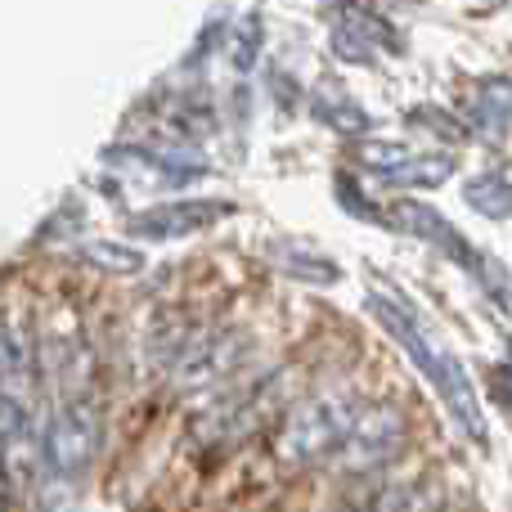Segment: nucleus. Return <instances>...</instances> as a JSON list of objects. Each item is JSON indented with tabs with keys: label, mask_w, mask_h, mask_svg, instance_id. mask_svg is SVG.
Wrapping results in <instances>:
<instances>
[{
	"label": "nucleus",
	"mask_w": 512,
	"mask_h": 512,
	"mask_svg": "<svg viewBox=\"0 0 512 512\" xmlns=\"http://www.w3.org/2000/svg\"><path fill=\"white\" fill-rule=\"evenodd\" d=\"M369 306H373V315L382 319V328H387V333L409 351V360L418 364V373H423V378L441 391L445 409L459 418L463 432H468L477 445H486L481 400H477V391H472V378H468V369L459 364V355H454L450 346H441V337L432 333V324H423V319H418V310L409 306V301H400V297L387 301L382 292H373Z\"/></svg>",
	"instance_id": "f257e3e1"
},
{
	"label": "nucleus",
	"mask_w": 512,
	"mask_h": 512,
	"mask_svg": "<svg viewBox=\"0 0 512 512\" xmlns=\"http://www.w3.org/2000/svg\"><path fill=\"white\" fill-rule=\"evenodd\" d=\"M360 409L364 405H355L342 391H315V396H306L301 405H292V414L283 418L279 436H274V454H279L283 463H297V468H306V463H328L342 450L346 436H351Z\"/></svg>",
	"instance_id": "f03ea898"
},
{
	"label": "nucleus",
	"mask_w": 512,
	"mask_h": 512,
	"mask_svg": "<svg viewBox=\"0 0 512 512\" xmlns=\"http://www.w3.org/2000/svg\"><path fill=\"white\" fill-rule=\"evenodd\" d=\"M409 445V423L396 405L387 400H373V405L360 409L351 436L342 441V450L328 459L333 472H346V477H364V472H378L396 459L400 450Z\"/></svg>",
	"instance_id": "7ed1b4c3"
},
{
	"label": "nucleus",
	"mask_w": 512,
	"mask_h": 512,
	"mask_svg": "<svg viewBox=\"0 0 512 512\" xmlns=\"http://www.w3.org/2000/svg\"><path fill=\"white\" fill-rule=\"evenodd\" d=\"M99 454V409L90 400H68L41 432L45 477L77 481Z\"/></svg>",
	"instance_id": "20e7f679"
},
{
	"label": "nucleus",
	"mask_w": 512,
	"mask_h": 512,
	"mask_svg": "<svg viewBox=\"0 0 512 512\" xmlns=\"http://www.w3.org/2000/svg\"><path fill=\"white\" fill-rule=\"evenodd\" d=\"M248 351H252V337L243 333V328L194 333V342L185 346V355L171 364V382H176L180 391H212L243 369Z\"/></svg>",
	"instance_id": "39448f33"
},
{
	"label": "nucleus",
	"mask_w": 512,
	"mask_h": 512,
	"mask_svg": "<svg viewBox=\"0 0 512 512\" xmlns=\"http://www.w3.org/2000/svg\"><path fill=\"white\" fill-rule=\"evenodd\" d=\"M391 216H396L400 230H409L423 243H432V252H445L459 270L477 274V265L486 252H481L472 239H463L459 225H454L445 212H436V207H427V203H414V198H400V203H391Z\"/></svg>",
	"instance_id": "423d86ee"
},
{
	"label": "nucleus",
	"mask_w": 512,
	"mask_h": 512,
	"mask_svg": "<svg viewBox=\"0 0 512 512\" xmlns=\"http://www.w3.org/2000/svg\"><path fill=\"white\" fill-rule=\"evenodd\" d=\"M234 212V203H216V198H185V203H158L144 207L126 221V230L135 239H185V234H198L207 225L225 221Z\"/></svg>",
	"instance_id": "0eeeda50"
},
{
	"label": "nucleus",
	"mask_w": 512,
	"mask_h": 512,
	"mask_svg": "<svg viewBox=\"0 0 512 512\" xmlns=\"http://www.w3.org/2000/svg\"><path fill=\"white\" fill-rule=\"evenodd\" d=\"M463 203L486 221H508L512 216V167H490L463 180Z\"/></svg>",
	"instance_id": "6e6552de"
},
{
	"label": "nucleus",
	"mask_w": 512,
	"mask_h": 512,
	"mask_svg": "<svg viewBox=\"0 0 512 512\" xmlns=\"http://www.w3.org/2000/svg\"><path fill=\"white\" fill-rule=\"evenodd\" d=\"M270 261L279 265L288 279H301V283H337L342 279V265L333 256H324L319 248H306V243H270Z\"/></svg>",
	"instance_id": "1a4fd4ad"
},
{
	"label": "nucleus",
	"mask_w": 512,
	"mask_h": 512,
	"mask_svg": "<svg viewBox=\"0 0 512 512\" xmlns=\"http://www.w3.org/2000/svg\"><path fill=\"white\" fill-rule=\"evenodd\" d=\"M472 126L486 135H508L512 131V81L486 77L477 86V104H472Z\"/></svg>",
	"instance_id": "9d476101"
},
{
	"label": "nucleus",
	"mask_w": 512,
	"mask_h": 512,
	"mask_svg": "<svg viewBox=\"0 0 512 512\" xmlns=\"http://www.w3.org/2000/svg\"><path fill=\"white\" fill-rule=\"evenodd\" d=\"M459 171V158L454 153H414V158L405 162L400 171H391V185H400V189H436V185H445V180Z\"/></svg>",
	"instance_id": "9b49d317"
},
{
	"label": "nucleus",
	"mask_w": 512,
	"mask_h": 512,
	"mask_svg": "<svg viewBox=\"0 0 512 512\" xmlns=\"http://www.w3.org/2000/svg\"><path fill=\"white\" fill-rule=\"evenodd\" d=\"M355 512H436V495L423 481H400V486H382Z\"/></svg>",
	"instance_id": "f8f14e48"
},
{
	"label": "nucleus",
	"mask_w": 512,
	"mask_h": 512,
	"mask_svg": "<svg viewBox=\"0 0 512 512\" xmlns=\"http://www.w3.org/2000/svg\"><path fill=\"white\" fill-rule=\"evenodd\" d=\"M81 261H90L95 270L108 274H140L144 270V252L140 248H126V243H108V239H90L77 248Z\"/></svg>",
	"instance_id": "ddd939ff"
},
{
	"label": "nucleus",
	"mask_w": 512,
	"mask_h": 512,
	"mask_svg": "<svg viewBox=\"0 0 512 512\" xmlns=\"http://www.w3.org/2000/svg\"><path fill=\"white\" fill-rule=\"evenodd\" d=\"M315 122L333 126V131H342V135H355V140L373 126L360 104H351V99H324V95L315 99Z\"/></svg>",
	"instance_id": "4468645a"
},
{
	"label": "nucleus",
	"mask_w": 512,
	"mask_h": 512,
	"mask_svg": "<svg viewBox=\"0 0 512 512\" xmlns=\"http://www.w3.org/2000/svg\"><path fill=\"white\" fill-rule=\"evenodd\" d=\"M409 158H414V153H409L405 144H396V140H360L355 144V162L369 167V171H382V176L400 171Z\"/></svg>",
	"instance_id": "2eb2a0df"
},
{
	"label": "nucleus",
	"mask_w": 512,
	"mask_h": 512,
	"mask_svg": "<svg viewBox=\"0 0 512 512\" xmlns=\"http://www.w3.org/2000/svg\"><path fill=\"white\" fill-rule=\"evenodd\" d=\"M225 50H230V63L239 77H248L256 54H261V18H243L230 36H225Z\"/></svg>",
	"instance_id": "dca6fc26"
},
{
	"label": "nucleus",
	"mask_w": 512,
	"mask_h": 512,
	"mask_svg": "<svg viewBox=\"0 0 512 512\" xmlns=\"http://www.w3.org/2000/svg\"><path fill=\"white\" fill-rule=\"evenodd\" d=\"M472 279L481 283V288H486V297L495 301L499 310H508L512 315V274H508V265L499 261V256H481V265H477V274H472Z\"/></svg>",
	"instance_id": "f3484780"
},
{
	"label": "nucleus",
	"mask_w": 512,
	"mask_h": 512,
	"mask_svg": "<svg viewBox=\"0 0 512 512\" xmlns=\"http://www.w3.org/2000/svg\"><path fill=\"white\" fill-rule=\"evenodd\" d=\"M409 122H414V126H427V131H436L445 144H459V140H468V126H463V122H454V117L445 113V108H432V104L414 108V113H409Z\"/></svg>",
	"instance_id": "a211bd4d"
},
{
	"label": "nucleus",
	"mask_w": 512,
	"mask_h": 512,
	"mask_svg": "<svg viewBox=\"0 0 512 512\" xmlns=\"http://www.w3.org/2000/svg\"><path fill=\"white\" fill-rule=\"evenodd\" d=\"M333 54H342L346 63H373V41L342 18V27H333Z\"/></svg>",
	"instance_id": "6ab92c4d"
},
{
	"label": "nucleus",
	"mask_w": 512,
	"mask_h": 512,
	"mask_svg": "<svg viewBox=\"0 0 512 512\" xmlns=\"http://www.w3.org/2000/svg\"><path fill=\"white\" fill-rule=\"evenodd\" d=\"M337 194H342V198H351V180H346V176H337ZM351 207H355V212H373V207H369V198H364V194L355 198Z\"/></svg>",
	"instance_id": "aec40b11"
}]
</instances>
